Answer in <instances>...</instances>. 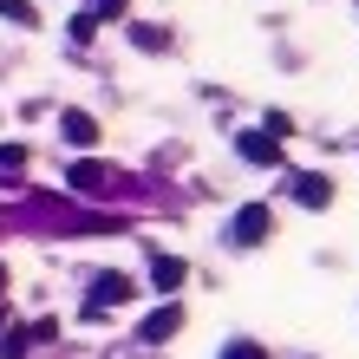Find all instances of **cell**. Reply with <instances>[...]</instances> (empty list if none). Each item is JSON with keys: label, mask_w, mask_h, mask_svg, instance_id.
I'll return each instance as SVG.
<instances>
[{"label": "cell", "mask_w": 359, "mask_h": 359, "mask_svg": "<svg viewBox=\"0 0 359 359\" xmlns=\"http://www.w3.org/2000/svg\"><path fill=\"white\" fill-rule=\"evenodd\" d=\"M131 294H137V281H131V274H118V268H104V274H92V294H86V313L98 320L104 307H118V301H131Z\"/></svg>", "instance_id": "obj_1"}, {"label": "cell", "mask_w": 359, "mask_h": 359, "mask_svg": "<svg viewBox=\"0 0 359 359\" xmlns=\"http://www.w3.org/2000/svg\"><path fill=\"white\" fill-rule=\"evenodd\" d=\"M268 236H274V209H268V203L236 209V229H229V242H236V248H255V242H268Z\"/></svg>", "instance_id": "obj_2"}, {"label": "cell", "mask_w": 359, "mask_h": 359, "mask_svg": "<svg viewBox=\"0 0 359 359\" xmlns=\"http://www.w3.org/2000/svg\"><path fill=\"white\" fill-rule=\"evenodd\" d=\"M66 177H72V189H79V196H104V189H111V163H92V157H79Z\"/></svg>", "instance_id": "obj_3"}, {"label": "cell", "mask_w": 359, "mask_h": 359, "mask_svg": "<svg viewBox=\"0 0 359 359\" xmlns=\"http://www.w3.org/2000/svg\"><path fill=\"white\" fill-rule=\"evenodd\" d=\"M183 274H189V268H183V255H151V287L163 294V301L183 287Z\"/></svg>", "instance_id": "obj_4"}, {"label": "cell", "mask_w": 359, "mask_h": 359, "mask_svg": "<svg viewBox=\"0 0 359 359\" xmlns=\"http://www.w3.org/2000/svg\"><path fill=\"white\" fill-rule=\"evenodd\" d=\"M177 327H183V307H177V301H163V307L151 313V320L137 327V340H151V346H157V340H170Z\"/></svg>", "instance_id": "obj_5"}, {"label": "cell", "mask_w": 359, "mask_h": 359, "mask_svg": "<svg viewBox=\"0 0 359 359\" xmlns=\"http://www.w3.org/2000/svg\"><path fill=\"white\" fill-rule=\"evenodd\" d=\"M59 131H66V144L92 151V144H98V118H92V111H66V118H59Z\"/></svg>", "instance_id": "obj_6"}, {"label": "cell", "mask_w": 359, "mask_h": 359, "mask_svg": "<svg viewBox=\"0 0 359 359\" xmlns=\"http://www.w3.org/2000/svg\"><path fill=\"white\" fill-rule=\"evenodd\" d=\"M236 151H242L248 163H281V144H274L268 131H242V137H236Z\"/></svg>", "instance_id": "obj_7"}, {"label": "cell", "mask_w": 359, "mask_h": 359, "mask_svg": "<svg viewBox=\"0 0 359 359\" xmlns=\"http://www.w3.org/2000/svg\"><path fill=\"white\" fill-rule=\"evenodd\" d=\"M294 196H301L307 209H327L333 203V183L327 177H294Z\"/></svg>", "instance_id": "obj_8"}, {"label": "cell", "mask_w": 359, "mask_h": 359, "mask_svg": "<svg viewBox=\"0 0 359 359\" xmlns=\"http://www.w3.org/2000/svg\"><path fill=\"white\" fill-rule=\"evenodd\" d=\"M0 20H13V27H39V20H33V7H27V0H0Z\"/></svg>", "instance_id": "obj_9"}, {"label": "cell", "mask_w": 359, "mask_h": 359, "mask_svg": "<svg viewBox=\"0 0 359 359\" xmlns=\"http://www.w3.org/2000/svg\"><path fill=\"white\" fill-rule=\"evenodd\" d=\"M222 359H268V346H262V340H229Z\"/></svg>", "instance_id": "obj_10"}, {"label": "cell", "mask_w": 359, "mask_h": 359, "mask_svg": "<svg viewBox=\"0 0 359 359\" xmlns=\"http://www.w3.org/2000/svg\"><path fill=\"white\" fill-rule=\"evenodd\" d=\"M268 137H274V144L294 137V118H287V111H268Z\"/></svg>", "instance_id": "obj_11"}, {"label": "cell", "mask_w": 359, "mask_h": 359, "mask_svg": "<svg viewBox=\"0 0 359 359\" xmlns=\"http://www.w3.org/2000/svg\"><path fill=\"white\" fill-rule=\"evenodd\" d=\"M92 33H98V13H79V20H72V39H79V46H86Z\"/></svg>", "instance_id": "obj_12"}, {"label": "cell", "mask_w": 359, "mask_h": 359, "mask_svg": "<svg viewBox=\"0 0 359 359\" xmlns=\"http://www.w3.org/2000/svg\"><path fill=\"white\" fill-rule=\"evenodd\" d=\"M0 287H7V262H0Z\"/></svg>", "instance_id": "obj_13"}, {"label": "cell", "mask_w": 359, "mask_h": 359, "mask_svg": "<svg viewBox=\"0 0 359 359\" xmlns=\"http://www.w3.org/2000/svg\"><path fill=\"white\" fill-rule=\"evenodd\" d=\"M0 320H7V307H0Z\"/></svg>", "instance_id": "obj_14"}]
</instances>
